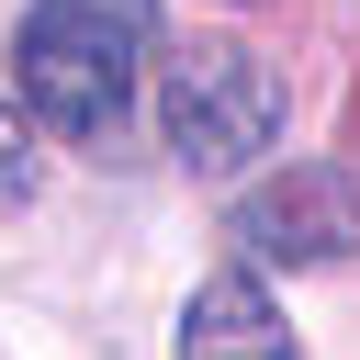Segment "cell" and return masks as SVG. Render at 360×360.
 <instances>
[{"instance_id":"cell-3","label":"cell","mask_w":360,"mask_h":360,"mask_svg":"<svg viewBox=\"0 0 360 360\" xmlns=\"http://www.w3.org/2000/svg\"><path fill=\"white\" fill-rule=\"evenodd\" d=\"M236 248L259 270H315V259H349L360 248V180L338 158H292L281 180H259L236 202Z\"/></svg>"},{"instance_id":"cell-2","label":"cell","mask_w":360,"mask_h":360,"mask_svg":"<svg viewBox=\"0 0 360 360\" xmlns=\"http://www.w3.org/2000/svg\"><path fill=\"white\" fill-rule=\"evenodd\" d=\"M158 135H169V158L202 169V180L270 158V135H281V79H270V56H248L236 34H191V45L158 68Z\"/></svg>"},{"instance_id":"cell-1","label":"cell","mask_w":360,"mask_h":360,"mask_svg":"<svg viewBox=\"0 0 360 360\" xmlns=\"http://www.w3.org/2000/svg\"><path fill=\"white\" fill-rule=\"evenodd\" d=\"M146 56H158V0H34L11 34V90L45 135L90 146L124 124Z\"/></svg>"},{"instance_id":"cell-5","label":"cell","mask_w":360,"mask_h":360,"mask_svg":"<svg viewBox=\"0 0 360 360\" xmlns=\"http://www.w3.org/2000/svg\"><path fill=\"white\" fill-rule=\"evenodd\" d=\"M34 169H45V158H34V112H11V101H0V214L34 191Z\"/></svg>"},{"instance_id":"cell-4","label":"cell","mask_w":360,"mask_h":360,"mask_svg":"<svg viewBox=\"0 0 360 360\" xmlns=\"http://www.w3.org/2000/svg\"><path fill=\"white\" fill-rule=\"evenodd\" d=\"M180 349H202V360H225V349H292V326H281V304L248 270H214L191 292V315H180Z\"/></svg>"}]
</instances>
